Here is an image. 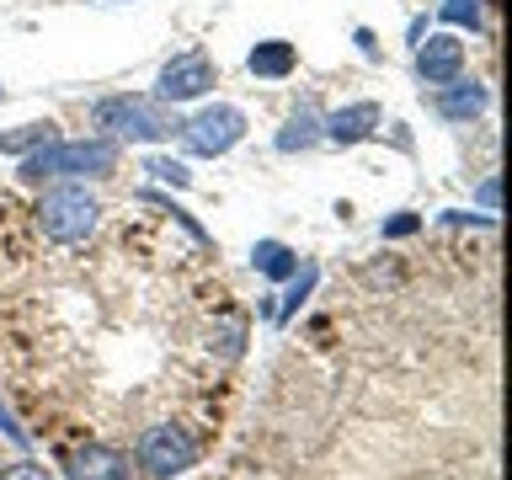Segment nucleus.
I'll return each mask as SVG.
<instances>
[{"label": "nucleus", "instance_id": "5701e85b", "mask_svg": "<svg viewBox=\"0 0 512 480\" xmlns=\"http://www.w3.org/2000/svg\"><path fill=\"white\" fill-rule=\"evenodd\" d=\"M358 48H363V54H368V59H374V54H379V43H374V32H368V27H358Z\"/></svg>", "mask_w": 512, "mask_h": 480}, {"label": "nucleus", "instance_id": "f257e3e1", "mask_svg": "<svg viewBox=\"0 0 512 480\" xmlns=\"http://www.w3.org/2000/svg\"><path fill=\"white\" fill-rule=\"evenodd\" d=\"M118 160H123V144L118 139H107V134H91V139H48L38 144V150H27L22 155V182H54V176H112L118 171Z\"/></svg>", "mask_w": 512, "mask_h": 480}, {"label": "nucleus", "instance_id": "1a4fd4ad", "mask_svg": "<svg viewBox=\"0 0 512 480\" xmlns=\"http://www.w3.org/2000/svg\"><path fill=\"white\" fill-rule=\"evenodd\" d=\"M432 107H438V118H443V123H475L480 112L491 107V91L480 86V80L454 75L448 86H432Z\"/></svg>", "mask_w": 512, "mask_h": 480}, {"label": "nucleus", "instance_id": "0eeeda50", "mask_svg": "<svg viewBox=\"0 0 512 480\" xmlns=\"http://www.w3.org/2000/svg\"><path fill=\"white\" fill-rule=\"evenodd\" d=\"M379 128H384V107L379 102H352V107H336L331 118H320V139L352 150V144L374 139Z\"/></svg>", "mask_w": 512, "mask_h": 480}, {"label": "nucleus", "instance_id": "f3484780", "mask_svg": "<svg viewBox=\"0 0 512 480\" xmlns=\"http://www.w3.org/2000/svg\"><path fill=\"white\" fill-rule=\"evenodd\" d=\"M144 171H150L155 182H171V187H187L192 182V171L182 166V160H171V155H150V160H144Z\"/></svg>", "mask_w": 512, "mask_h": 480}, {"label": "nucleus", "instance_id": "ddd939ff", "mask_svg": "<svg viewBox=\"0 0 512 480\" xmlns=\"http://www.w3.org/2000/svg\"><path fill=\"white\" fill-rule=\"evenodd\" d=\"M251 267L262 272L267 283H283V278H294V272H299V251L283 246V240H256V246H251Z\"/></svg>", "mask_w": 512, "mask_h": 480}, {"label": "nucleus", "instance_id": "4468645a", "mask_svg": "<svg viewBox=\"0 0 512 480\" xmlns=\"http://www.w3.org/2000/svg\"><path fill=\"white\" fill-rule=\"evenodd\" d=\"M315 283H320V272H315L310 262H304V267L294 272V278H288V294H283V304H272V320H294V315H299V304L315 294Z\"/></svg>", "mask_w": 512, "mask_h": 480}, {"label": "nucleus", "instance_id": "a211bd4d", "mask_svg": "<svg viewBox=\"0 0 512 480\" xmlns=\"http://www.w3.org/2000/svg\"><path fill=\"white\" fill-rule=\"evenodd\" d=\"M416 230H422V214H395V219L379 224L384 240H406V235H416Z\"/></svg>", "mask_w": 512, "mask_h": 480}, {"label": "nucleus", "instance_id": "f03ea898", "mask_svg": "<svg viewBox=\"0 0 512 480\" xmlns=\"http://www.w3.org/2000/svg\"><path fill=\"white\" fill-rule=\"evenodd\" d=\"M91 123L102 128L107 139H171L176 128H182V118H176V107H166L160 96H139V91H123V96H102V102L91 107Z\"/></svg>", "mask_w": 512, "mask_h": 480}, {"label": "nucleus", "instance_id": "20e7f679", "mask_svg": "<svg viewBox=\"0 0 512 480\" xmlns=\"http://www.w3.org/2000/svg\"><path fill=\"white\" fill-rule=\"evenodd\" d=\"M198 438H192L187 427H176V422H155V427H144L139 432V443H134V464L150 480H171V475H182L198 464Z\"/></svg>", "mask_w": 512, "mask_h": 480}, {"label": "nucleus", "instance_id": "9d476101", "mask_svg": "<svg viewBox=\"0 0 512 480\" xmlns=\"http://www.w3.org/2000/svg\"><path fill=\"white\" fill-rule=\"evenodd\" d=\"M64 475L70 480H128V454L112 443H86L64 454Z\"/></svg>", "mask_w": 512, "mask_h": 480}, {"label": "nucleus", "instance_id": "7ed1b4c3", "mask_svg": "<svg viewBox=\"0 0 512 480\" xmlns=\"http://www.w3.org/2000/svg\"><path fill=\"white\" fill-rule=\"evenodd\" d=\"M96 224H102V203H96L80 182H59V187H48L38 198V230L48 240H59V246L91 240Z\"/></svg>", "mask_w": 512, "mask_h": 480}, {"label": "nucleus", "instance_id": "423d86ee", "mask_svg": "<svg viewBox=\"0 0 512 480\" xmlns=\"http://www.w3.org/2000/svg\"><path fill=\"white\" fill-rule=\"evenodd\" d=\"M214 86V59L203 48H187V54H171L160 64V80H155V96L166 107H182V102H198V96Z\"/></svg>", "mask_w": 512, "mask_h": 480}, {"label": "nucleus", "instance_id": "4be33fe9", "mask_svg": "<svg viewBox=\"0 0 512 480\" xmlns=\"http://www.w3.org/2000/svg\"><path fill=\"white\" fill-rule=\"evenodd\" d=\"M475 198H480V208H486V214H496V198H502V187H496V176H486V182L475 187Z\"/></svg>", "mask_w": 512, "mask_h": 480}, {"label": "nucleus", "instance_id": "2eb2a0df", "mask_svg": "<svg viewBox=\"0 0 512 480\" xmlns=\"http://www.w3.org/2000/svg\"><path fill=\"white\" fill-rule=\"evenodd\" d=\"M54 139V123H22V128H11V134H0V150L6 155H27V150H38V144Z\"/></svg>", "mask_w": 512, "mask_h": 480}, {"label": "nucleus", "instance_id": "aec40b11", "mask_svg": "<svg viewBox=\"0 0 512 480\" xmlns=\"http://www.w3.org/2000/svg\"><path fill=\"white\" fill-rule=\"evenodd\" d=\"M0 432H6V438H11L16 448H22V454H27V448H32V438H27V427H16V416H11V406H6V400H0Z\"/></svg>", "mask_w": 512, "mask_h": 480}, {"label": "nucleus", "instance_id": "412c9836", "mask_svg": "<svg viewBox=\"0 0 512 480\" xmlns=\"http://www.w3.org/2000/svg\"><path fill=\"white\" fill-rule=\"evenodd\" d=\"M438 219H443V224H475V230H491V224H496L491 214H459V208H443Z\"/></svg>", "mask_w": 512, "mask_h": 480}, {"label": "nucleus", "instance_id": "9b49d317", "mask_svg": "<svg viewBox=\"0 0 512 480\" xmlns=\"http://www.w3.org/2000/svg\"><path fill=\"white\" fill-rule=\"evenodd\" d=\"M246 70L256 75V80H288L299 70V48L294 43H283V38H262L246 54Z\"/></svg>", "mask_w": 512, "mask_h": 480}, {"label": "nucleus", "instance_id": "6ab92c4d", "mask_svg": "<svg viewBox=\"0 0 512 480\" xmlns=\"http://www.w3.org/2000/svg\"><path fill=\"white\" fill-rule=\"evenodd\" d=\"M0 480H54V470H43L38 459H16V464L0 470Z\"/></svg>", "mask_w": 512, "mask_h": 480}, {"label": "nucleus", "instance_id": "f8f14e48", "mask_svg": "<svg viewBox=\"0 0 512 480\" xmlns=\"http://www.w3.org/2000/svg\"><path fill=\"white\" fill-rule=\"evenodd\" d=\"M272 144H278V155H304V150H315V144H326V139H320V112H315L310 102L294 107Z\"/></svg>", "mask_w": 512, "mask_h": 480}, {"label": "nucleus", "instance_id": "b1692460", "mask_svg": "<svg viewBox=\"0 0 512 480\" xmlns=\"http://www.w3.org/2000/svg\"><path fill=\"white\" fill-rule=\"evenodd\" d=\"M0 96H6V86H0Z\"/></svg>", "mask_w": 512, "mask_h": 480}, {"label": "nucleus", "instance_id": "39448f33", "mask_svg": "<svg viewBox=\"0 0 512 480\" xmlns=\"http://www.w3.org/2000/svg\"><path fill=\"white\" fill-rule=\"evenodd\" d=\"M182 144L192 155H203V160H219V155H230L240 139H246V112L230 107V102H214V107H203V112H192V118H182Z\"/></svg>", "mask_w": 512, "mask_h": 480}, {"label": "nucleus", "instance_id": "dca6fc26", "mask_svg": "<svg viewBox=\"0 0 512 480\" xmlns=\"http://www.w3.org/2000/svg\"><path fill=\"white\" fill-rule=\"evenodd\" d=\"M438 16H443L448 27H470V32L486 27V22H480V0H443Z\"/></svg>", "mask_w": 512, "mask_h": 480}, {"label": "nucleus", "instance_id": "6e6552de", "mask_svg": "<svg viewBox=\"0 0 512 480\" xmlns=\"http://www.w3.org/2000/svg\"><path fill=\"white\" fill-rule=\"evenodd\" d=\"M454 75H464V43L454 32H432L427 43H416V80L422 86H448Z\"/></svg>", "mask_w": 512, "mask_h": 480}]
</instances>
